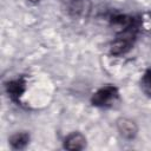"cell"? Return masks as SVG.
<instances>
[{
  "instance_id": "8992f818",
  "label": "cell",
  "mask_w": 151,
  "mask_h": 151,
  "mask_svg": "<svg viewBox=\"0 0 151 151\" xmlns=\"http://www.w3.org/2000/svg\"><path fill=\"white\" fill-rule=\"evenodd\" d=\"M24 90H25V84L21 80H19V79L13 80V81H9L7 84V91H8L9 96L13 97V98L21 96V93L24 92Z\"/></svg>"
},
{
  "instance_id": "277c9868",
  "label": "cell",
  "mask_w": 151,
  "mask_h": 151,
  "mask_svg": "<svg viewBox=\"0 0 151 151\" xmlns=\"http://www.w3.org/2000/svg\"><path fill=\"white\" fill-rule=\"evenodd\" d=\"M86 146V137L81 132H71L64 140V147L67 150H83Z\"/></svg>"
},
{
  "instance_id": "52a82bcc",
  "label": "cell",
  "mask_w": 151,
  "mask_h": 151,
  "mask_svg": "<svg viewBox=\"0 0 151 151\" xmlns=\"http://www.w3.org/2000/svg\"><path fill=\"white\" fill-rule=\"evenodd\" d=\"M140 87L143 90V92L147 96L151 97V70L150 71H146L144 73V76L142 77V80H140Z\"/></svg>"
},
{
  "instance_id": "7a4b0ae2",
  "label": "cell",
  "mask_w": 151,
  "mask_h": 151,
  "mask_svg": "<svg viewBox=\"0 0 151 151\" xmlns=\"http://www.w3.org/2000/svg\"><path fill=\"white\" fill-rule=\"evenodd\" d=\"M118 98H119V92L117 87L113 85H106L100 87L93 93L91 98V103L92 105L98 107H109L114 105Z\"/></svg>"
},
{
  "instance_id": "3957f363",
  "label": "cell",
  "mask_w": 151,
  "mask_h": 151,
  "mask_svg": "<svg viewBox=\"0 0 151 151\" xmlns=\"http://www.w3.org/2000/svg\"><path fill=\"white\" fill-rule=\"evenodd\" d=\"M117 129H118V132L120 133V136L124 137L125 139L134 138L137 134V131H138L136 123L129 118H120L117 122Z\"/></svg>"
},
{
  "instance_id": "5b68a950",
  "label": "cell",
  "mask_w": 151,
  "mask_h": 151,
  "mask_svg": "<svg viewBox=\"0 0 151 151\" xmlns=\"http://www.w3.org/2000/svg\"><path fill=\"white\" fill-rule=\"evenodd\" d=\"M29 142V134L27 132H17L9 138V144L13 149H24Z\"/></svg>"
},
{
  "instance_id": "ba28073f",
  "label": "cell",
  "mask_w": 151,
  "mask_h": 151,
  "mask_svg": "<svg viewBox=\"0 0 151 151\" xmlns=\"http://www.w3.org/2000/svg\"><path fill=\"white\" fill-rule=\"evenodd\" d=\"M28 2H31V4H38L40 0H27Z\"/></svg>"
},
{
  "instance_id": "6da1fadb",
  "label": "cell",
  "mask_w": 151,
  "mask_h": 151,
  "mask_svg": "<svg viewBox=\"0 0 151 151\" xmlns=\"http://www.w3.org/2000/svg\"><path fill=\"white\" fill-rule=\"evenodd\" d=\"M137 25H133L124 31H120L119 35L112 41L110 46V52L112 55H122L126 53L133 45L136 37Z\"/></svg>"
}]
</instances>
